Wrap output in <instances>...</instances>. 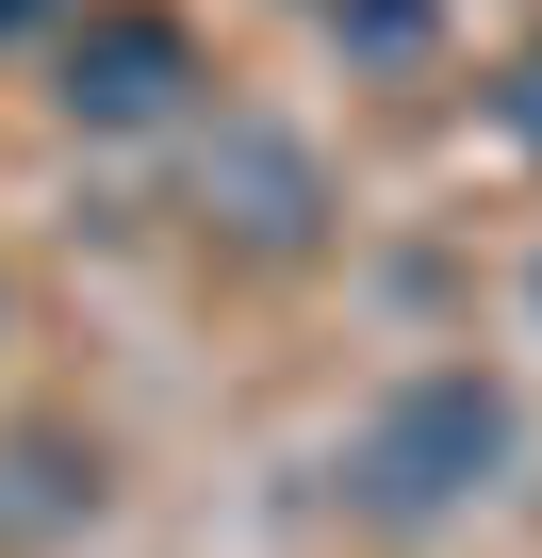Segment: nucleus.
Returning <instances> with one entry per match:
<instances>
[{
	"label": "nucleus",
	"instance_id": "nucleus-1",
	"mask_svg": "<svg viewBox=\"0 0 542 558\" xmlns=\"http://www.w3.org/2000/svg\"><path fill=\"white\" fill-rule=\"evenodd\" d=\"M509 460H526V395H509L493 362H411V378L346 427V509H362L378 542H427V525H460Z\"/></svg>",
	"mask_w": 542,
	"mask_h": 558
},
{
	"label": "nucleus",
	"instance_id": "nucleus-2",
	"mask_svg": "<svg viewBox=\"0 0 542 558\" xmlns=\"http://www.w3.org/2000/svg\"><path fill=\"white\" fill-rule=\"evenodd\" d=\"M34 99H50L83 148H165V132H197L214 50H197L181 0H67L50 50H34Z\"/></svg>",
	"mask_w": 542,
	"mask_h": 558
},
{
	"label": "nucleus",
	"instance_id": "nucleus-3",
	"mask_svg": "<svg viewBox=\"0 0 542 558\" xmlns=\"http://www.w3.org/2000/svg\"><path fill=\"white\" fill-rule=\"evenodd\" d=\"M181 214H197V246H230V263H313V246H329V165H313L280 116H214V99H197Z\"/></svg>",
	"mask_w": 542,
	"mask_h": 558
},
{
	"label": "nucleus",
	"instance_id": "nucleus-4",
	"mask_svg": "<svg viewBox=\"0 0 542 558\" xmlns=\"http://www.w3.org/2000/svg\"><path fill=\"white\" fill-rule=\"evenodd\" d=\"M346 66H378V83H411V66H444V0H329L313 17Z\"/></svg>",
	"mask_w": 542,
	"mask_h": 558
},
{
	"label": "nucleus",
	"instance_id": "nucleus-5",
	"mask_svg": "<svg viewBox=\"0 0 542 558\" xmlns=\"http://www.w3.org/2000/svg\"><path fill=\"white\" fill-rule=\"evenodd\" d=\"M493 132H509V148H526V165H542V34H526V50H509V66H493Z\"/></svg>",
	"mask_w": 542,
	"mask_h": 558
},
{
	"label": "nucleus",
	"instance_id": "nucleus-6",
	"mask_svg": "<svg viewBox=\"0 0 542 558\" xmlns=\"http://www.w3.org/2000/svg\"><path fill=\"white\" fill-rule=\"evenodd\" d=\"M50 17H67V0H0V66H34V50H50Z\"/></svg>",
	"mask_w": 542,
	"mask_h": 558
},
{
	"label": "nucleus",
	"instance_id": "nucleus-7",
	"mask_svg": "<svg viewBox=\"0 0 542 558\" xmlns=\"http://www.w3.org/2000/svg\"><path fill=\"white\" fill-rule=\"evenodd\" d=\"M526 313H542V263H526Z\"/></svg>",
	"mask_w": 542,
	"mask_h": 558
},
{
	"label": "nucleus",
	"instance_id": "nucleus-8",
	"mask_svg": "<svg viewBox=\"0 0 542 558\" xmlns=\"http://www.w3.org/2000/svg\"><path fill=\"white\" fill-rule=\"evenodd\" d=\"M297 17H329V0H297Z\"/></svg>",
	"mask_w": 542,
	"mask_h": 558
},
{
	"label": "nucleus",
	"instance_id": "nucleus-9",
	"mask_svg": "<svg viewBox=\"0 0 542 558\" xmlns=\"http://www.w3.org/2000/svg\"><path fill=\"white\" fill-rule=\"evenodd\" d=\"M0 329H17V296H0Z\"/></svg>",
	"mask_w": 542,
	"mask_h": 558
}]
</instances>
